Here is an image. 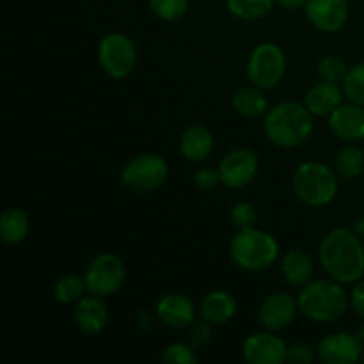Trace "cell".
<instances>
[{"instance_id":"obj_1","label":"cell","mask_w":364,"mask_h":364,"mask_svg":"<svg viewBox=\"0 0 364 364\" xmlns=\"http://www.w3.org/2000/svg\"><path fill=\"white\" fill-rule=\"evenodd\" d=\"M318 262L331 279L354 284L364 277V242L354 230L336 228L322 238Z\"/></svg>"},{"instance_id":"obj_2","label":"cell","mask_w":364,"mask_h":364,"mask_svg":"<svg viewBox=\"0 0 364 364\" xmlns=\"http://www.w3.org/2000/svg\"><path fill=\"white\" fill-rule=\"evenodd\" d=\"M313 114L304 103L287 100L270 107L263 119V132L269 142L281 149H294L304 144L315 130Z\"/></svg>"},{"instance_id":"obj_3","label":"cell","mask_w":364,"mask_h":364,"mask_svg":"<svg viewBox=\"0 0 364 364\" xmlns=\"http://www.w3.org/2000/svg\"><path fill=\"white\" fill-rule=\"evenodd\" d=\"M299 311L315 323H334L350 308V294L334 279H311L297 295Z\"/></svg>"},{"instance_id":"obj_4","label":"cell","mask_w":364,"mask_h":364,"mask_svg":"<svg viewBox=\"0 0 364 364\" xmlns=\"http://www.w3.org/2000/svg\"><path fill=\"white\" fill-rule=\"evenodd\" d=\"M291 191L297 199L311 208H323L336 199L340 176L327 164L306 160L291 174Z\"/></svg>"},{"instance_id":"obj_5","label":"cell","mask_w":364,"mask_h":364,"mask_svg":"<svg viewBox=\"0 0 364 364\" xmlns=\"http://www.w3.org/2000/svg\"><path fill=\"white\" fill-rule=\"evenodd\" d=\"M279 242L272 233L259 228L237 230L230 242L231 262L245 272L269 270L279 258Z\"/></svg>"},{"instance_id":"obj_6","label":"cell","mask_w":364,"mask_h":364,"mask_svg":"<svg viewBox=\"0 0 364 364\" xmlns=\"http://www.w3.org/2000/svg\"><path fill=\"white\" fill-rule=\"evenodd\" d=\"M169 178L166 159L156 153H141L124 164L121 171V183L137 194H149L162 187Z\"/></svg>"},{"instance_id":"obj_7","label":"cell","mask_w":364,"mask_h":364,"mask_svg":"<svg viewBox=\"0 0 364 364\" xmlns=\"http://www.w3.org/2000/svg\"><path fill=\"white\" fill-rule=\"evenodd\" d=\"M288 60L283 48L276 43H262L255 46L247 59V78L252 85L269 91L277 87L287 75Z\"/></svg>"},{"instance_id":"obj_8","label":"cell","mask_w":364,"mask_h":364,"mask_svg":"<svg viewBox=\"0 0 364 364\" xmlns=\"http://www.w3.org/2000/svg\"><path fill=\"white\" fill-rule=\"evenodd\" d=\"M137 46L123 32H110L100 41L98 63L105 75L114 80L130 77L137 66Z\"/></svg>"},{"instance_id":"obj_9","label":"cell","mask_w":364,"mask_h":364,"mask_svg":"<svg viewBox=\"0 0 364 364\" xmlns=\"http://www.w3.org/2000/svg\"><path fill=\"white\" fill-rule=\"evenodd\" d=\"M127 279L124 262L114 252H102L87 265L84 272L87 294L96 297H110L117 294Z\"/></svg>"},{"instance_id":"obj_10","label":"cell","mask_w":364,"mask_h":364,"mask_svg":"<svg viewBox=\"0 0 364 364\" xmlns=\"http://www.w3.org/2000/svg\"><path fill=\"white\" fill-rule=\"evenodd\" d=\"M217 169H219L224 187L240 191V188H245L256 180L259 160L252 149L235 148L220 159Z\"/></svg>"},{"instance_id":"obj_11","label":"cell","mask_w":364,"mask_h":364,"mask_svg":"<svg viewBox=\"0 0 364 364\" xmlns=\"http://www.w3.org/2000/svg\"><path fill=\"white\" fill-rule=\"evenodd\" d=\"M287 354L288 345L272 331L249 334L242 343V355L249 364H283Z\"/></svg>"},{"instance_id":"obj_12","label":"cell","mask_w":364,"mask_h":364,"mask_svg":"<svg viewBox=\"0 0 364 364\" xmlns=\"http://www.w3.org/2000/svg\"><path fill=\"white\" fill-rule=\"evenodd\" d=\"M299 313L301 311H299L297 297H291L284 291H276L262 302L258 309V320L265 331L281 333L295 322Z\"/></svg>"},{"instance_id":"obj_13","label":"cell","mask_w":364,"mask_h":364,"mask_svg":"<svg viewBox=\"0 0 364 364\" xmlns=\"http://www.w3.org/2000/svg\"><path fill=\"white\" fill-rule=\"evenodd\" d=\"M364 343L358 334L331 333L320 340L316 358L323 364H354L361 361Z\"/></svg>"},{"instance_id":"obj_14","label":"cell","mask_w":364,"mask_h":364,"mask_svg":"<svg viewBox=\"0 0 364 364\" xmlns=\"http://www.w3.org/2000/svg\"><path fill=\"white\" fill-rule=\"evenodd\" d=\"M304 11L313 27L334 34L347 25L348 0H308Z\"/></svg>"},{"instance_id":"obj_15","label":"cell","mask_w":364,"mask_h":364,"mask_svg":"<svg viewBox=\"0 0 364 364\" xmlns=\"http://www.w3.org/2000/svg\"><path fill=\"white\" fill-rule=\"evenodd\" d=\"M329 130L345 142L364 141V107L354 102L340 103L329 114Z\"/></svg>"},{"instance_id":"obj_16","label":"cell","mask_w":364,"mask_h":364,"mask_svg":"<svg viewBox=\"0 0 364 364\" xmlns=\"http://www.w3.org/2000/svg\"><path fill=\"white\" fill-rule=\"evenodd\" d=\"M156 318L171 329H185L196 322L198 308L185 294H167L156 304Z\"/></svg>"},{"instance_id":"obj_17","label":"cell","mask_w":364,"mask_h":364,"mask_svg":"<svg viewBox=\"0 0 364 364\" xmlns=\"http://www.w3.org/2000/svg\"><path fill=\"white\" fill-rule=\"evenodd\" d=\"M73 320L80 333L95 336L102 333L109 323V308L102 297L89 294L75 304Z\"/></svg>"},{"instance_id":"obj_18","label":"cell","mask_w":364,"mask_h":364,"mask_svg":"<svg viewBox=\"0 0 364 364\" xmlns=\"http://www.w3.org/2000/svg\"><path fill=\"white\" fill-rule=\"evenodd\" d=\"M237 315V299L226 290H213L203 297L199 304V316L210 326H224Z\"/></svg>"},{"instance_id":"obj_19","label":"cell","mask_w":364,"mask_h":364,"mask_svg":"<svg viewBox=\"0 0 364 364\" xmlns=\"http://www.w3.org/2000/svg\"><path fill=\"white\" fill-rule=\"evenodd\" d=\"M343 98L345 92L340 84L320 80L306 91L304 105L315 117H329V114L343 103Z\"/></svg>"},{"instance_id":"obj_20","label":"cell","mask_w":364,"mask_h":364,"mask_svg":"<svg viewBox=\"0 0 364 364\" xmlns=\"http://www.w3.org/2000/svg\"><path fill=\"white\" fill-rule=\"evenodd\" d=\"M178 146H180V153L185 160L192 164H201L212 155L213 135L203 124H192L181 132Z\"/></svg>"},{"instance_id":"obj_21","label":"cell","mask_w":364,"mask_h":364,"mask_svg":"<svg viewBox=\"0 0 364 364\" xmlns=\"http://www.w3.org/2000/svg\"><path fill=\"white\" fill-rule=\"evenodd\" d=\"M281 272H283L284 281L290 287L302 288L313 279L315 262H313L311 255L304 249H290L281 258Z\"/></svg>"},{"instance_id":"obj_22","label":"cell","mask_w":364,"mask_h":364,"mask_svg":"<svg viewBox=\"0 0 364 364\" xmlns=\"http://www.w3.org/2000/svg\"><path fill=\"white\" fill-rule=\"evenodd\" d=\"M231 103H233L235 112L242 117H247V119L265 116L267 110H269V100H267L265 92L256 85L237 89L233 98H231Z\"/></svg>"},{"instance_id":"obj_23","label":"cell","mask_w":364,"mask_h":364,"mask_svg":"<svg viewBox=\"0 0 364 364\" xmlns=\"http://www.w3.org/2000/svg\"><path fill=\"white\" fill-rule=\"evenodd\" d=\"M31 231V219L21 208H6L0 215V240L6 245H20Z\"/></svg>"},{"instance_id":"obj_24","label":"cell","mask_w":364,"mask_h":364,"mask_svg":"<svg viewBox=\"0 0 364 364\" xmlns=\"http://www.w3.org/2000/svg\"><path fill=\"white\" fill-rule=\"evenodd\" d=\"M276 0H226L228 11L242 21H258L269 16Z\"/></svg>"},{"instance_id":"obj_25","label":"cell","mask_w":364,"mask_h":364,"mask_svg":"<svg viewBox=\"0 0 364 364\" xmlns=\"http://www.w3.org/2000/svg\"><path fill=\"white\" fill-rule=\"evenodd\" d=\"M334 171L343 180H354L364 173V151L358 146H347L334 156Z\"/></svg>"},{"instance_id":"obj_26","label":"cell","mask_w":364,"mask_h":364,"mask_svg":"<svg viewBox=\"0 0 364 364\" xmlns=\"http://www.w3.org/2000/svg\"><path fill=\"white\" fill-rule=\"evenodd\" d=\"M85 291L87 288H85L84 276L80 277L77 274H66L53 284V297L64 306L77 304L82 297H85Z\"/></svg>"},{"instance_id":"obj_27","label":"cell","mask_w":364,"mask_h":364,"mask_svg":"<svg viewBox=\"0 0 364 364\" xmlns=\"http://www.w3.org/2000/svg\"><path fill=\"white\" fill-rule=\"evenodd\" d=\"M348 64L347 60L341 59L338 55H326L318 60V66H316V71H318L320 80L331 82V84H343L345 77L348 73Z\"/></svg>"},{"instance_id":"obj_28","label":"cell","mask_w":364,"mask_h":364,"mask_svg":"<svg viewBox=\"0 0 364 364\" xmlns=\"http://www.w3.org/2000/svg\"><path fill=\"white\" fill-rule=\"evenodd\" d=\"M151 13L162 21H178L187 14L188 0H148Z\"/></svg>"},{"instance_id":"obj_29","label":"cell","mask_w":364,"mask_h":364,"mask_svg":"<svg viewBox=\"0 0 364 364\" xmlns=\"http://www.w3.org/2000/svg\"><path fill=\"white\" fill-rule=\"evenodd\" d=\"M341 87H343L345 98L348 102H354L364 107V60L348 70Z\"/></svg>"},{"instance_id":"obj_30","label":"cell","mask_w":364,"mask_h":364,"mask_svg":"<svg viewBox=\"0 0 364 364\" xmlns=\"http://www.w3.org/2000/svg\"><path fill=\"white\" fill-rule=\"evenodd\" d=\"M162 361L167 364H196L198 363V354H196V348L192 345L176 341V343H171L164 348Z\"/></svg>"},{"instance_id":"obj_31","label":"cell","mask_w":364,"mask_h":364,"mask_svg":"<svg viewBox=\"0 0 364 364\" xmlns=\"http://www.w3.org/2000/svg\"><path fill=\"white\" fill-rule=\"evenodd\" d=\"M231 223L237 230H247V228H255L258 223V212L255 206L247 201H238L237 205L231 208Z\"/></svg>"},{"instance_id":"obj_32","label":"cell","mask_w":364,"mask_h":364,"mask_svg":"<svg viewBox=\"0 0 364 364\" xmlns=\"http://www.w3.org/2000/svg\"><path fill=\"white\" fill-rule=\"evenodd\" d=\"M194 185L201 191H213L219 185H223L220 180L219 169H213V167H201L194 173Z\"/></svg>"},{"instance_id":"obj_33","label":"cell","mask_w":364,"mask_h":364,"mask_svg":"<svg viewBox=\"0 0 364 364\" xmlns=\"http://www.w3.org/2000/svg\"><path fill=\"white\" fill-rule=\"evenodd\" d=\"M316 359V352L306 343H295L288 347L287 363L291 364H309Z\"/></svg>"},{"instance_id":"obj_34","label":"cell","mask_w":364,"mask_h":364,"mask_svg":"<svg viewBox=\"0 0 364 364\" xmlns=\"http://www.w3.org/2000/svg\"><path fill=\"white\" fill-rule=\"evenodd\" d=\"M212 327L208 322L201 320V322L192 323V333H191V345L194 348H201L203 345H206L212 336Z\"/></svg>"},{"instance_id":"obj_35","label":"cell","mask_w":364,"mask_h":364,"mask_svg":"<svg viewBox=\"0 0 364 364\" xmlns=\"http://www.w3.org/2000/svg\"><path fill=\"white\" fill-rule=\"evenodd\" d=\"M350 308L364 322V277L354 283V288L350 291Z\"/></svg>"},{"instance_id":"obj_36","label":"cell","mask_w":364,"mask_h":364,"mask_svg":"<svg viewBox=\"0 0 364 364\" xmlns=\"http://www.w3.org/2000/svg\"><path fill=\"white\" fill-rule=\"evenodd\" d=\"M276 2L279 4L281 7H284V9L295 11V9H301V7H304L308 0H276Z\"/></svg>"},{"instance_id":"obj_37","label":"cell","mask_w":364,"mask_h":364,"mask_svg":"<svg viewBox=\"0 0 364 364\" xmlns=\"http://www.w3.org/2000/svg\"><path fill=\"white\" fill-rule=\"evenodd\" d=\"M352 230H354L355 233H358V237L364 242V215H361L358 220H355L354 228H352Z\"/></svg>"},{"instance_id":"obj_38","label":"cell","mask_w":364,"mask_h":364,"mask_svg":"<svg viewBox=\"0 0 364 364\" xmlns=\"http://www.w3.org/2000/svg\"><path fill=\"white\" fill-rule=\"evenodd\" d=\"M355 334H358V338H359V340H361L363 341V343H364V326L361 327V329H359L358 331V333H355Z\"/></svg>"},{"instance_id":"obj_39","label":"cell","mask_w":364,"mask_h":364,"mask_svg":"<svg viewBox=\"0 0 364 364\" xmlns=\"http://www.w3.org/2000/svg\"><path fill=\"white\" fill-rule=\"evenodd\" d=\"M361 361L364 363V350H363V358H361Z\"/></svg>"}]
</instances>
